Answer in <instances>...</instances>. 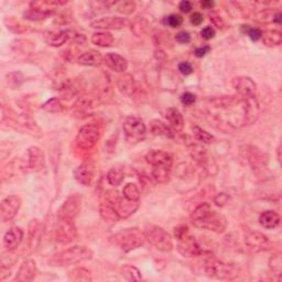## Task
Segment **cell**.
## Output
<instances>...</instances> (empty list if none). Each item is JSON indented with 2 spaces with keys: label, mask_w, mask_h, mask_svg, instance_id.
Returning a JSON list of instances; mask_svg holds the SVG:
<instances>
[{
  "label": "cell",
  "mask_w": 282,
  "mask_h": 282,
  "mask_svg": "<svg viewBox=\"0 0 282 282\" xmlns=\"http://www.w3.org/2000/svg\"><path fill=\"white\" fill-rule=\"evenodd\" d=\"M23 239V231L20 227H11L4 236V247L8 252H12L21 244Z\"/></svg>",
  "instance_id": "obj_24"
},
{
  "label": "cell",
  "mask_w": 282,
  "mask_h": 282,
  "mask_svg": "<svg viewBox=\"0 0 282 282\" xmlns=\"http://www.w3.org/2000/svg\"><path fill=\"white\" fill-rule=\"evenodd\" d=\"M43 232L42 223L39 220H32L29 224V239L28 244L31 250H36L41 241Z\"/></svg>",
  "instance_id": "obj_25"
},
{
  "label": "cell",
  "mask_w": 282,
  "mask_h": 282,
  "mask_svg": "<svg viewBox=\"0 0 282 282\" xmlns=\"http://www.w3.org/2000/svg\"><path fill=\"white\" fill-rule=\"evenodd\" d=\"M280 215L274 211H265L259 216V224L266 229L277 228L280 224Z\"/></svg>",
  "instance_id": "obj_29"
},
{
  "label": "cell",
  "mask_w": 282,
  "mask_h": 282,
  "mask_svg": "<svg viewBox=\"0 0 282 282\" xmlns=\"http://www.w3.org/2000/svg\"><path fill=\"white\" fill-rule=\"evenodd\" d=\"M245 244L249 250L260 253L268 250L271 246L270 240L260 232H249L245 236Z\"/></svg>",
  "instance_id": "obj_17"
},
{
  "label": "cell",
  "mask_w": 282,
  "mask_h": 282,
  "mask_svg": "<svg viewBox=\"0 0 282 282\" xmlns=\"http://www.w3.org/2000/svg\"><path fill=\"white\" fill-rule=\"evenodd\" d=\"M209 51H211V47H209V45H203V47H200L194 51V54L196 57H203L207 53H209Z\"/></svg>",
  "instance_id": "obj_57"
},
{
  "label": "cell",
  "mask_w": 282,
  "mask_h": 282,
  "mask_svg": "<svg viewBox=\"0 0 282 282\" xmlns=\"http://www.w3.org/2000/svg\"><path fill=\"white\" fill-rule=\"evenodd\" d=\"M204 270L208 277L220 280H235L240 275L239 267L216 259L206 260Z\"/></svg>",
  "instance_id": "obj_5"
},
{
  "label": "cell",
  "mask_w": 282,
  "mask_h": 282,
  "mask_svg": "<svg viewBox=\"0 0 282 282\" xmlns=\"http://www.w3.org/2000/svg\"><path fill=\"white\" fill-rule=\"evenodd\" d=\"M146 161L152 169H169L171 170L173 166L172 155L162 151V150H152L147 153Z\"/></svg>",
  "instance_id": "obj_16"
},
{
  "label": "cell",
  "mask_w": 282,
  "mask_h": 282,
  "mask_svg": "<svg viewBox=\"0 0 282 282\" xmlns=\"http://www.w3.org/2000/svg\"><path fill=\"white\" fill-rule=\"evenodd\" d=\"M124 180L123 170L120 168H111L107 173V181L110 185L118 186Z\"/></svg>",
  "instance_id": "obj_38"
},
{
  "label": "cell",
  "mask_w": 282,
  "mask_h": 282,
  "mask_svg": "<svg viewBox=\"0 0 282 282\" xmlns=\"http://www.w3.org/2000/svg\"><path fill=\"white\" fill-rule=\"evenodd\" d=\"M248 162L250 163L253 169H261L265 166V154L259 149L252 147L248 149Z\"/></svg>",
  "instance_id": "obj_35"
},
{
  "label": "cell",
  "mask_w": 282,
  "mask_h": 282,
  "mask_svg": "<svg viewBox=\"0 0 282 282\" xmlns=\"http://www.w3.org/2000/svg\"><path fill=\"white\" fill-rule=\"evenodd\" d=\"M91 43L97 45L101 48H109L114 44V36L110 32H95V34L90 38Z\"/></svg>",
  "instance_id": "obj_32"
},
{
  "label": "cell",
  "mask_w": 282,
  "mask_h": 282,
  "mask_svg": "<svg viewBox=\"0 0 282 282\" xmlns=\"http://www.w3.org/2000/svg\"><path fill=\"white\" fill-rule=\"evenodd\" d=\"M175 237L179 240L178 249L182 256L187 258L198 257L203 254V250L199 242L196 241L195 237L189 234V228L185 226H181L175 228L174 231Z\"/></svg>",
  "instance_id": "obj_7"
},
{
  "label": "cell",
  "mask_w": 282,
  "mask_h": 282,
  "mask_svg": "<svg viewBox=\"0 0 282 282\" xmlns=\"http://www.w3.org/2000/svg\"><path fill=\"white\" fill-rule=\"evenodd\" d=\"M51 15H53V14H50V12H47V11H43V10H40V9H29L27 10L23 14V17L24 19H27V20H30V21H42V20H45V19L49 18Z\"/></svg>",
  "instance_id": "obj_40"
},
{
  "label": "cell",
  "mask_w": 282,
  "mask_h": 282,
  "mask_svg": "<svg viewBox=\"0 0 282 282\" xmlns=\"http://www.w3.org/2000/svg\"><path fill=\"white\" fill-rule=\"evenodd\" d=\"M82 205V196L78 194H72L64 201L61 207L58 208L57 217L58 218H67L74 220L81 211Z\"/></svg>",
  "instance_id": "obj_12"
},
{
  "label": "cell",
  "mask_w": 282,
  "mask_h": 282,
  "mask_svg": "<svg viewBox=\"0 0 282 282\" xmlns=\"http://www.w3.org/2000/svg\"><path fill=\"white\" fill-rule=\"evenodd\" d=\"M165 117L170 123V127L174 131H181L184 127V118L180 113L179 109L174 107H169L165 111Z\"/></svg>",
  "instance_id": "obj_27"
},
{
  "label": "cell",
  "mask_w": 282,
  "mask_h": 282,
  "mask_svg": "<svg viewBox=\"0 0 282 282\" xmlns=\"http://www.w3.org/2000/svg\"><path fill=\"white\" fill-rule=\"evenodd\" d=\"M207 116L213 124L222 129L250 126L259 117V104L257 97H216L207 105Z\"/></svg>",
  "instance_id": "obj_1"
},
{
  "label": "cell",
  "mask_w": 282,
  "mask_h": 282,
  "mask_svg": "<svg viewBox=\"0 0 282 282\" xmlns=\"http://www.w3.org/2000/svg\"><path fill=\"white\" fill-rule=\"evenodd\" d=\"M101 138V129L96 124H85L83 126L76 137L77 146L84 150H90L96 146Z\"/></svg>",
  "instance_id": "obj_10"
},
{
  "label": "cell",
  "mask_w": 282,
  "mask_h": 282,
  "mask_svg": "<svg viewBox=\"0 0 282 282\" xmlns=\"http://www.w3.org/2000/svg\"><path fill=\"white\" fill-rule=\"evenodd\" d=\"M94 107H96V98L89 95H83L78 97V100L73 105L74 111L77 115L88 114Z\"/></svg>",
  "instance_id": "obj_28"
},
{
  "label": "cell",
  "mask_w": 282,
  "mask_h": 282,
  "mask_svg": "<svg viewBox=\"0 0 282 282\" xmlns=\"http://www.w3.org/2000/svg\"><path fill=\"white\" fill-rule=\"evenodd\" d=\"M120 273L122 277L129 282H138L142 280V275L139 269L131 265H124L120 268Z\"/></svg>",
  "instance_id": "obj_37"
},
{
  "label": "cell",
  "mask_w": 282,
  "mask_h": 282,
  "mask_svg": "<svg viewBox=\"0 0 282 282\" xmlns=\"http://www.w3.org/2000/svg\"><path fill=\"white\" fill-rule=\"evenodd\" d=\"M21 207V199L18 195H9L0 204V217L4 222H9L16 217Z\"/></svg>",
  "instance_id": "obj_15"
},
{
  "label": "cell",
  "mask_w": 282,
  "mask_h": 282,
  "mask_svg": "<svg viewBox=\"0 0 282 282\" xmlns=\"http://www.w3.org/2000/svg\"><path fill=\"white\" fill-rule=\"evenodd\" d=\"M95 163L93 161H85L74 170L75 180L84 186H89L95 176Z\"/></svg>",
  "instance_id": "obj_19"
},
{
  "label": "cell",
  "mask_w": 282,
  "mask_h": 282,
  "mask_svg": "<svg viewBox=\"0 0 282 282\" xmlns=\"http://www.w3.org/2000/svg\"><path fill=\"white\" fill-rule=\"evenodd\" d=\"M105 198H106V202L115 207L121 218L128 217L131 214H134L138 208V202L127 201L123 196H120L117 191H108Z\"/></svg>",
  "instance_id": "obj_9"
},
{
  "label": "cell",
  "mask_w": 282,
  "mask_h": 282,
  "mask_svg": "<svg viewBox=\"0 0 282 282\" xmlns=\"http://www.w3.org/2000/svg\"><path fill=\"white\" fill-rule=\"evenodd\" d=\"M5 23H6V25H7V28L9 30L16 32V34H22V32L25 31L24 25L22 23L19 22L18 20H16V19L12 18V17L6 18Z\"/></svg>",
  "instance_id": "obj_46"
},
{
  "label": "cell",
  "mask_w": 282,
  "mask_h": 282,
  "mask_svg": "<svg viewBox=\"0 0 282 282\" xmlns=\"http://www.w3.org/2000/svg\"><path fill=\"white\" fill-rule=\"evenodd\" d=\"M25 171L27 172H39L44 168L45 156L42 150L32 146L27 150V158L23 160Z\"/></svg>",
  "instance_id": "obj_13"
},
{
  "label": "cell",
  "mask_w": 282,
  "mask_h": 282,
  "mask_svg": "<svg viewBox=\"0 0 282 282\" xmlns=\"http://www.w3.org/2000/svg\"><path fill=\"white\" fill-rule=\"evenodd\" d=\"M247 36L252 39L253 41H258L261 39L262 36V32L258 29V28H250L248 31Z\"/></svg>",
  "instance_id": "obj_55"
},
{
  "label": "cell",
  "mask_w": 282,
  "mask_h": 282,
  "mask_svg": "<svg viewBox=\"0 0 282 282\" xmlns=\"http://www.w3.org/2000/svg\"><path fill=\"white\" fill-rule=\"evenodd\" d=\"M74 32L71 30H58V31H50L45 34L44 38L45 41L51 47L58 48L61 45L67 43L72 38H76V36H73Z\"/></svg>",
  "instance_id": "obj_20"
},
{
  "label": "cell",
  "mask_w": 282,
  "mask_h": 282,
  "mask_svg": "<svg viewBox=\"0 0 282 282\" xmlns=\"http://www.w3.org/2000/svg\"><path fill=\"white\" fill-rule=\"evenodd\" d=\"M91 258H93V252L90 248L86 246H73L55 254L50 259V264L57 267H69L80 265Z\"/></svg>",
  "instance_id": "obj_4"
},
{
  "label": "cell",
  "mask_w": 282,
  "mask_h": 282,
  "mask_svg": "<svg viewBox=\"0 0 282 282\" xmlns=\"http://www.w3.org/2000/svg\"><path fill=\"white\" fill-rule=\"evenodd\" d=\"M228 200H229L228 195H226L225 193H220L214 198V203L217 206H224L228 202Z\"/></svg>",
  "instance_id": "obj_54"
},
{
  "label": "cell",
  "mask_w": 282,
  "mask_h": 282,
  "mask_svg": "<svg viewBox=\"0 0 282 282\" xmlns=\"http://www.w3.org/2000/svg\"><path fill=\"white\" fill-rule=\"evenodd\" d=\"M109 241L123 253H130L143 246L146 241V236L140 228L129 227L114 234Z\"/></svg>",
  "instance_id": "obj_3"
},
{
  "label": "cell",
  "mask_w": 282,
  "mask_h": 282,
  "mask_svg": "<svg viewBox=\"0 0 282 282\" xmlns=\"http://www.w3.org/2000/svg\"><path fill=\"white\" fill-rule=\"evenodd\" d=\"M179 9L181 10V12H183V14H187V12L192 10V5L190 2H186V0H184V2L180 3Z\"/></svg>",
  "instance_id": "obj_58"
},
{
  "label": "cell",
  "mask_w": 282,
  "mask_h": 282,
  "mask_svg": "<svg viewBox=\"0 0 282 282\" xmlns=\"http://www.w3.org/2000/svg\"><path fill=\"white\" fill-rule=\"evenodd\" d=\"M42 109H44L45 111H48V113H51V114L61 113V111L63 110V104L61 103L60 100H58V98L53 97L42 105Z\"/></svg>",
  "instance_id": "obj_42"
},
{
  "label": "cell",
  "mask_w": 282,
  "mask_h": 282,
  "mask_svg": "<svg viewBox=\"0 0 282 282\" xmlns=\"http://www.w3.org/2000/svg\"><path fill=\"white\" fill-rule=\"evenodd\" d=\"M147 29H148V22L146 19L142 17L141 18L137 17L133 21V23H131V31H133L137 37L145 36Z\"/></svg>",
  "instance_id": "obj_41"
},
{
  "label": "cell",
  "mask_w": 282,
  "mask_h": 282,
  "mask_svg": "<svg viewBox=\"0 0 282 282\" xmlns=\"http://www.w3.org/2000/svg\"><path fill=\"white\" fill-rule=\"evenodd\" d=\"M77 62L85 67H100L104 63V56L96 50H88L78 56Z\"/></svg>",
  "instance_id": "obj_26"
},
{
  "label": "cell",
  "mask_w": 282,
  "mask_h": 282,
  "mask_svg": "<svg viewBox=\"0 0 282 282\" xmlns=\"http://www.w3.org/2000/svg\"><path fill=\"white\" fill-rule=\"evenodd\" d=\"M179 71H180V73L183 75H190V74H192L193 68L189 62H181L179 64Z\"/></svg>",
  "instance_id": "obj_52"
},
{
  "label": "cell",
  "mask_w": 282,
  "mask_h": 282,
  "mask_svg": "<svg viewBox=\"0 0 282 282\" xmlns=\"http://www.w3.org/2000/svg\"><path fill=\"white\" fill-rule=\"evenodd\" d=\"M146 236V240L150 245L162 253H169L172 250L173 241L171 236L162 227L153 224H148L143 231Z\"/></svg>",
  "instance_id": "obj_6"
},
{
  "label": "cell",
  "mask_w": 282,
  "mask_h": 282,
  "mask_svg": "<svg viewBox=\"0 0 282 282\" xmlns=\"http://www.w3.org/2000/svg\"><path fill=\"white\" fill-rule=\"evenodd\" d=\"M190 21L194 25H200L204 21V17H203L201 12H194V14H192L191 18H190Z\"/></svg>",
  "instance_id": "obj_56"
},
{
  "label": "cell",
  "mask_w": 282,
  "mask_h": 282,
  "mask_svg": "<svg viewBox=\"0 0 282 282\" xmlns=\"http://www.w3.org/2000/svg\"><path fill=\"white\" fill-rule=\"evenodd\" d=\"M233 86L237 93V96L241 98H252L257 97V84L255 83L252 77L249 76H238L233 80Z\"/></svg>",
  "instance_id": "obj_14"
},
{
  "label": "cell",
  "mask_w": 282,
  "mask_h": 282,
  "mask_svg": "<svg viewBox=\"0 0 282 282\" xmlns=\"http://www.w3.org/2000/svg\"><path fill=\"white\" fill-rule=\"evenodd\" d=\"M277 152H278V160H279V161H281V155H280V152H281V146H279V147H278V149H277Z\"/></svg>",
  "instance_id": "obj_60"
},
{
  "label": "cell",
  "mask_w": 282,
  "mask_h": 282,
  "mask_svg": "<svg viewBox=\"0 0 282 282\" xmlns=\"http://www.w3.org/2000/svg\"><path fill=\"white\" fill-rule=\"evenodd\" d=\"M189 152L191 154L192 158L199 163L200 166H202L203 168H206L208 165V155H207V150L201 146V145H196V143H192L187 147Z\"/></svg>",
  "instance_id": "obj_30"
},
{
  "label": "cell",
  "mask_w": 282,
  "mask_h": 282,
  "mask_svg": "<svg viewBox=\"0 0 282 282\" xmlns=\"http://www.w3.org/2000/svg\"><path fill=\"white\" fill-rule=\"evenodd\" d=\"M193 135L195 137L196 140H199L202 143H205V145H208V143H212L214 140V137L207 133L206 130L202 129L198 126H194L193 127Z\"/></svg>",
  "instance_id": "obj_43"
},
{
  "label": "cell",
  "mask_w": 282,
  "mask_h": 282,
  "mask_svg": "<svg viewBox=\"0 0 282 282\" xmlns=\"http://www.w3.org/2000/svg\"><path fill=\"white\" fill-rule=\"evenodd\" d=\"M214 2H211V0H205V2H202L201 3V6H202V8H204V9H212L214 7Z\"/></svg>",
  "instance_id": "obj_59"
},
{
  "label": "cell",
  "mask_w": 282,
  "mask_h": 282,
  "mask_svg": "<svg viewBox=\"0 0 282 282\" xmlns=\"http://www.w3.org/2000/svg\"><path fill=\"white\" fill-rule=\"evenodd\" d=\"M269 268L270 270L277 275H281L282 272V257L281 254H274L272 257L269 259Z\"/></svg>",
  "instance_id": "obj_45"
},
{
  "label": "cell",
  "mask_w": 282,
  "mask_h": 282,
  "mask_svg": "<svg viewBox=\"0 0 282 282\" xmlns=\"http://www.w3.org/2000/svg\"><path fill=\"white\" fill-rule=\"evenodd\" d=\"M181 103L184 105V106H192L196 103V96L190 91H185L181 95Z\"/></svg>",
  "instance_id": "obj_50"
},
{
  "label": "cell",
  "mask_w": 282,
  "mask_h": 282,
  "mask_svg": "<svg viewBox=\"0 0 282 282\" xmlns=\"http://www.w3.org/2000/svg\"><path fill=\"white\" fill-rule=\"evenodd\" d=\"M69 279L73 282H90L93 280L91 272L86 268L77 267L69 272Z\"/></svg>",
  "instance_id": "obj_34"
},
{
  "label": "cell",
  "mask_w": 282,
  "mask_h": 282,
  "mask_svg": "<svg viewBox=\"0 0 282 282\" xmlns=\"http://www.w3.org/2000/svg\"><path fill=\"white\" fill-rule=\"evenodd\" d=\"M182 22H183V19L179 15H170V16L165 17V19H163V23L168 25V27H171V28L181 27Z\"/></svg>",
  "instance_id": "obj_49"
},
{
  "label": "cell",
  "mask_w": 282,
  "mask_h": 282,
  "mask_svg": "<svg viewBox=\"0 0 282 282\" xmlns=\"http://www.w3.org/2000/svg\"><path fill=\"white\" fill-rule=\"evenodd\" d=\"M192 224L200 229H206L217 234L225 232L227 220L223 214L216 212L208 203H202L191 213Z\"/></svg>",
  "instance_id": "obj_2"
},
{
  "label": "cell",
  "mask_w": 282,
  "mask_h": 282,
  "mask_svg": "<svg viewBox=\"0 0 282 282\" xmlns=\"http://www.w3.org/2000/svg\"><path fill=\"white\" fill-rule=\"evenodd\" d=\"M38 272L37 264L31 259L24 260L20 268H19L18 273L15 278V281L17 282H30L36 278Z\"/></svg>",
  "instance_id": "obj_22"
},
{
  "label": "cell",
  "mask_w": 282,
  "mask_h": 282,
  "mask_svg": "<svg viewBox=\"0 0 282 282\" xmlns=\"http://www.w3.org/2000/svg\"><path fill=\"white\" fill-rule=\"evenodd\" d=\"M117 87L122 95L127 97L136 96L138 90H139V87H138L134 76L130 74H123L120 77H118Z\"/></svg>",
  "instance_id": "obj_21"
},
{
  "label": "cell",
  "mask_w": 282,
  "mask_h": 282,
  "mask_svg": "<svg viewBox=\"0 0 282 282\" xmlns=\"http://www.w3.org/2000/svg\"><path fill=\"white\" fill-rule=\"evenodd\" d=\"M122 129L126 140L129 143L136 145V143H139L146 139L147 127L139 117L128 116L124 118L122 122Z\"/></svg>",
  "instance_id": "obj_8"
},
{
  "label": "cell",
  "mask_w": 282,
  "mask_h": 282,
  "mask_svg": "<svg viewBox=\"0 0 282 282\" xmlns=\"http://www.w3.org/2000/svg\"><path fill=\"white\" fill-rule=\"evenodd\" d=\"M122 196L127 201L138 202L140 199V191L135 183H128L122 190Z\"/></svg>",
  "instance_id": "obj_39"
},
{
  "label": "cell",
  "mask_w": 282,
  "mask_h": 282,
  "mask_svg": "<svg viewBox=\"0 0 282 282\" xmlns=\"http://www.w3.org/2000/svg\"><path fill=\"white\" fill-rule=\"evenodd\" d=\"M100 213L101 216L107 222H111V223H117L118 221H120V215L118 214V212L115 209V207L113 205H110L108 202H103L102 204L100 205Z\"/></svg>",
  "instance_id": "obj_33"
},
{
  "label": "cell",
  "mask_w": 282,
  "mask_h": 282,
  "mask_svg": "<svg viewBox=\"0 0 282 282\" xmlns=\"http://www.w3.org/2000/svg\"><path fill=\"white\" fill-rule=\"evenodd\" d=\"M215 35H216V31L213 27H211V25L205 27L201 31V36L203 39H205V40H212V39L215 37Z\"/></svg>",
  "instance_id": "obj_51"
},
{
  "label": "cell",
  "mask_w": 282,
  "mask_h": 282,
  "mask_svg": "<svg viewBox=\"0 0 282 282\" xmlns=\"http://www.w3.org/2000/svg\"><path fill=\"white\" fill-rule=\"evenodd\" d=\"M129 24L127 18L122 17H104L90 23V27L102 30H120Z\"/></svg>",
  "instance_id": "obj_18"
},
{
  "label": "cell",
  "mask_w": 282,
  "mask_h": 282,
  "mask_svg": "<svg viewBox=\"0 0 282 282\" xmlns=\"http://www.w3.org/2000/svg\"><path fill=\"white\" fill-rule=\"evenodd\" d=\"M23 81L24 78L20 72H11V73L6 76V82H7L8 86H10L11 88L19 87L23 83Z\"/></svg>",
  "instance_id": "obj_44"
},
{
  "label": "cell",
  "mask_w": 282,
  "mask_h": 282,
  "mask_svg": "<svg viewBox=\"0 0 282 282\" xmlns=\"http://www.w3.org/2000/svg\"><path fill=\"white\" fill-rule=\"evenodd\" d=\"M262 42L269 48L278 47L282 42V34L278 30H269L261 36Z\"/></svg>",
  "instance_id": "obj_36"
},
{
  "label": "cell",
  "mask_w": 282,
  "mask_h": 282,
  "mask_svg": "<svg viewBox=\"0 0 282 282\" xmlns=\"http://www.w3.org/2000/svg\"><path fill=\"white\" fill-rule=\"evenodd\" d=\"M278 12H274L272 10H269V9H265L260 12H258L257 15H256V19L259 22H273L274 20V17L277 15Z\"/></svg>",
  "instance_id": "obj_48"
},
{
  "label": "cell",
  "mask_w": 282,
  "mask_h": 282,
  "mask_svg": "<svg viewBox=\"0 0 282 282\" xmlns=\"http://www.w3.org/2000/svg\"><path fill=\"white\" fill-rule=\"evenodd\" d=\"M104 64L116 73H124L128 69L127 60L118 53H107L104 56Z\"/></svg>",
  "instance_id": "obj_23"
},
{
  "label": "cell",
  "mask_w": 282,
  "mask_h": 282,
  "mask_svg": "<svg viewBox=\"0 0 282 282\" xmlns=\"http://www.w3.org/2000/svg\"><path fill=\"white\" fill-rule=\"evenodd\" d=\"M136 9L135 2H123L117 6V12L121 15H131Z\"/></svg>",
  "instance_id": "obj_47"
},
{
  "label": "cell",
  "mask_w": 282,
  "mask_h": 282,
  "mask_svg": "<svg viewBox=\"0 0 282 282\" xmlns=\"http://www.w3.org/2000/svg\"><path fill=\"white\" fill-rule=\"evenodd\" d=\"M150 131L154 136H161L166 138H173L174 136L172 128L159 119H153L150 122Z\"/></svg>",
  "instance_id": "obj_31"
},
{
  "label": "cell",
  "mask_w": 282,
  "mask_h": 282,
  "mask_svg": "<svg viewBox=\"0 0 282 282\" xmlns=\"http://www.w3.org/2000/svg\"><path fill=\"white\" fill-rule=\"evenodd\" d=\"M77 237V229L73 220L58 218L55 226V240L60 244L68 245Z\"/></svg>",
  "instance_id": "obj_11"
},
{
  "label": "cell",
  "mask_w": 282,
  "mask_h": 282,
  "mask_svg": "<svg viewBox=\"0 0 282 282\" xmlns=\"http://www.w3.org/2000/svg\"><path fill=\"white\" fill-rule=\"evenodd\" d=\"M175 40L179 43H189L191 41V36L186 31H181L175 36Z\"/></svg>",
  "instance_id": "obj_53"
}]
</instances>
